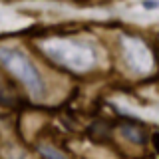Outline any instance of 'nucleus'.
Segmentation results:
<instances>
[{
	"instance_id": "nucleus-1",
	"label": "nucleus",
	"mask_w": 159,
	"mask_h": 159,
	"mask_svg": "<svg viewBox=\"0 0 159 159\" xmlns=\"http://www.w3.org/2000/svg\"><path fill=\"white\" fill-rule=\"evenodd\" d=\"M44 52L48 58H52L60 66H66L76 72L92 68L96 62V54L88 44L76 42L68 38H50L44 42Z\"/></svg>"
},
{
	"instance_id": "nucleus-2",
	"label": "nucleus",
	"mask_w": 159,
	"mask_h": 159,
	"mask_svg": "<svg viewBox=\"0 0 159 159\" xmlns=\"http://www.w3.org/2000/svg\"><path fill=\"white\" fill-rule=\"evenodd\" d=\"M0 62H2L4 68H8L10 72L28 88V92L32 93V96L40 98L44 93L42 76H40V72L36 70V66L32 64V60H30L22 50L2 46L0 48Z\"/></svg>"
},
{
	"instance_id": "nucleus-3",
	"label": "nucleus",
	"mask_w": 159,
	"mask_h": 159,
	"mask_svg": "<svg viewBox=\"0 0 159 159\" xmlns=\"http://www.w3.org/2000/svg\"><path fill=\"white\" fill-rule=\"evenodd\" d=\"M123 54H125V62L127 66L137 74H147L153 68V56L149 52V48L145 46V42H141L139 38L131 36H123Z\"/></svg>"
},
{
	"instance_id": "nucleus-4",
	"label": "nucleus",
	"mask_w": 159,
	"mask_h": 159,
	"mask_svg": "<svg viewBox=\"0 0 159 159\" xmlns=\"http://www.w3.org/2000/svg\"><path fill=\"white\" fill-rule=\"evenodd\" d=\"M121 135L125 137V139H129L131 143H143L145 141V135H143V131H141V127H135V125H121Z\"/></svg>"
},
{
	"instance_id": "nucleus-5",
	"label": "nucleus",
	"mask_w": 159,
	"mask_h": 159,
	"mask_svg": "<svg viewBox=\"0 0 159 159\" xmlns=\"http://www.w3.org/2000/svg\"><path fill=\"white\" fill-rule=\"evenodd\" d=\"M40 153H42L46 159H66L64 157V153H60L58 149H54V147H50V145H40Z\"/></svg>"
},
{
	"instance_id": "nucleus-6",
	"label": "nucleus",
	"mask_w": 159,
	"mask_h": 159,
	"mask_svg": "<svg viewBox=\"0 0 159 159\" xmlns=\"http://www.w3.org/2000/svg\"><path fill=\"white\" fill-rule=\"evenodd\" d=\"M143 8H149V10L159 8V2H143Z\"/></svg>"
}]
</instances>
